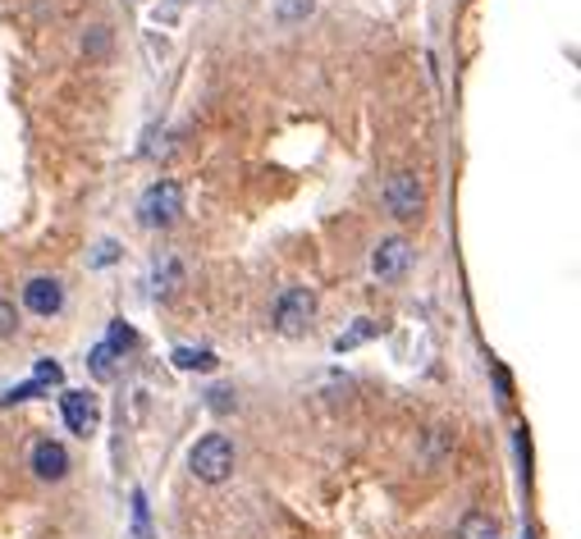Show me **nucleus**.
Segmentation results:
<instances>
[{"label":"nucleus","mask_w":581,"mask_h":539,"mask_svg":"<svg viewBox=\"0 0 581 539\" xmlns=\"http://www.w3.org/2000/svg\"><path fill=\"white\" fill-rule=\"evenodd\" d=\"M188 471L201 480V484H224L234 476V444L224 434H201V440L188 448Z\"/></svg>","instance_id":"f257e3e1"},{"label":"nucleus","mask_w":581,"mask_h":539,"mask_svg":"<svg viewBox=\"0 0 581 539\" xmlns=\"http://www.w3.org/2000/svg\"><path fill=\"white\" fill-rule=\"evenodd\" d=\"M179 215H184V188L174 178H156L138 201V220L147 229H170V224H179Z\"/></svg>","instance_id":"f03ea898"},{"label":"nucleus","mask_w":581,"mask_h":539,"mask_svg":"<svg viewBox=\"0 0 581 539\" xmlns=\"http://www.w3.org/2000/svg\"><path fill=\"white\" fill-rule=\"evenodd\" d=\"M312 320H316V293L312 289H284L280 302H275V312H270L275 333H284V339H302V333L312 329Z\"/></svg>","instance_id":"7ed1b4c3"},{"label":"nucleus","mask_w":581,"mask_h":539,"mask_svg":"<svg viewBox=\"0 0 581 539\" xmlns=\"http://www.w3.org/2000/svg\"><path fill=\"white\" fill-rule=\"evenodd\" d=\"M385 207L394 220H421L426 211V188H421V178L412 169H398L390 174V184H385Z\"/></svg>","instance_id":"20e7f679"},{"label":"nucleus","mask_w":581,"mask_h":539,"mask_svg":"<svg viewBox=\"0 0 581 539\" xmlns=\"http://www.w3.org/2000/svg\"><path fill=\"white\" fill-rule=\"evenodd\" d=\"M412 270V247H408V238H381L375 243V251H371V274L381 279V284H398L403 274Z\"/></svg>","instance_id":"39448f33"},{"label":"nucleus","mask_w":581,"mask_h":539,"mask_svg":"<svg viewBox=\"0 0 581 539\" xmlns=\"http://www.w3.org/2000/svg\"><path fill=\"white\" fill-rule=\"evenodd\" d=\"M23 306H28L33 316H60V306H65V284L56 274H37L23 284Z\"/></svg>","instance_id":"423d86ee"},{"label":"nucleus","mask_w":581,"mask_h":539,"mask_svg":"<svg viewBox=\"0 0 581 539\" xmlns=\"http://www.w3.org/2000/svg\"><path fill=\"white\" fill-rule=\"evenodd\" d=\"M60 412H65V425H69L73 434H83V440H88V434L96 430V421H101L96 394H88V389H65Z\"/></svg>","instance_id":"0eeeda50"},{"label":"nucleus","mask_w":581,"mask_h":539,"mask_svg":"<svg viewBox=\"0 0 581 539\" xmlns=\"http://www.w3.org/2000/svg\"><path fill=\"white\" fill-rule=\"evenodd\" d=\"M28 467H33V476H37V480L56 484V480H65V476H69V448H65L60 440H37V444H33V453H28Z\"/></svg>","instance_id":"6e6552de"},{"label":"nucleus","mask_w":581,"mask_h":539,"mask_svg":"<svg viewBox=\"0 0 581 539\" xmlns=\"http://www.w3.org/2000/svg\"><path fill=\"white\" fill-rule=\"evenodd\" d=\"M312 10H316V0H275V5H270V14H275L280 28H298V23H307Z\"/></svg>","instance_id":"1a4fd4ad"},{"label":"nucleus","mask_w":581,"mask_h":539,"mask_svg":"<svg viewBox=\"0 0 581 539\" xmlns=\"http://www.w3.org/2000/svg\"><path fill=\"white\" fill-rule=\"evenodd\" d=\"M458 539H499V522L490 512H467L458 522Z\"/></svg>","instance_id":"9d476101"},{"label":"nucleus","mask_w":581,"mask_h":539,"mask_svg":"<svg viewBox=\"0 0 581 539\" xmlns=\"http://www.w3.org/2000/svg\"><path fill=\"white\" fill-rule=\"evenodd\" d=\"M115 362H119V348H115V343H96V348L88 352V371H92L96 379H115Z\"/></svg>","instance_id":"9b49d317"},{"label":"nucleus","mask_w":581,"mask_h":539,"mask_svg":"<svg viewBox=\"0 0 581 539\" xmlns=\"http://www.w3.org/2000/svg\"><path fill=\"white\" fill-rule=\"evenodd\" d=\"M174 366L179 371H216V356L207 348H174Z\"/></svg>","instance_id":"f8f14e48"},{"label":"nucleus","mask_w":581,"mask_h":539,"mask_svg":"<svg viewBox=\"0 0 581 539\" xmlns=\"http://www.w3.org/2000/svg\"><path fill=\"white\" fill-rule=\"evenodd\" d=\"M453 440H458V434H453L449 425H435V430H431V448H426V461H440V457L453 448Z\"/></svg>","instance_id":"ddd939ff"},{"label":"nucleus","mask_w":581,"mask_h":539,"mask_svg":"<svg viewBox=\"0 0 581 539\" xmlns=\"http://www.w3.org/2000/svg\"><path fill=\"white\" fill-rule=\"evenodd\" d=\"M106 50H111V33H106V28H92V33L83 37V56H88V60H106Z\"/></svg>","instance_id":"4468645a"},{"label":"nucleus","mask_w":581,"mask_h":539,"mask_svg":"<svg viewBox=\"0 0 581 539\" xmlns=\"http://www.w3.org/2000/svg\"><path fill=\"white\" fill-rule=\"evenodd\" d=\"M207 407H211V412H220V417H230L234 407H239V398H234V389H224V384H216V389L207 394Z\"/></svg>","instance_id":"2eb2a0df"},{"label":"nucleus","mask_w":581,"mask_h":539,"mask_svg":"<svg viewBox=\"0 0 581 539\" xmlns=\"http://www.w3.org/2000/svg\"><path fill=\"white\" fill-rule=\"evenodd\" d=\"M14 333H19V306L0 297V339H14Z\"/></svg>","instance_id":"dca6fc26"},{"label":"nucleus","mask_w":581,"mask_h":539,"mask_svg":"<svg viewBox=\"0 0 581 539\" xmlns=\"http://www.w3.org/2000/svg\"><path fill=\"white\" fill-rule=\"evenodd\" d=\"M133 535L138 539H151V526H147V499L133 494Z\"/></svg>","instance_id":"f3484780"},{"label":"nucleus","mask_w":581,"mask_h":539,"mask_svg":"<svg viewBox=\"0 0 581 539\" xmlns=\"http://www.w3.org/2000/svg\"><path fill=\"white\" fill-rule=\"evenodd\" d=\"M33 379H42V384H46V389H50V384H60V379H65V371H60V362H37Z\"/></svg>","instance_id":"a211bd4d"},{"label":"nucleus","mask_w":581,"mask_h":539,"mask_svg":"<svg viewBox=\"0 0 581 539\" xmlns=\"http://www.w3.org/2000/svg\"><path fill=\"white\" fill-rule=\"evenodd\" d=\"M115 261V243H101V251H96V266H111Z\"/></svg>","instance_id":"6ab92c4d"}]
</instances>
